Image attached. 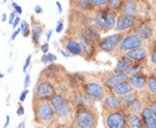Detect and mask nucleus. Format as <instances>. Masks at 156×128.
Returning <instances> with one entry per match:
<instances>
[{"label":"nucleus","instance_id":"393cba45","mask_svg":"<svg viewBox=\"0 0 156 128\" xmlns=\"http://www.w3.org/2000/svg\"><path fill=\"white\" fill-rule=\"evenodd\" d=\"M138 11V3L136 1H124L122 11L120 14L128 15V16H135Z\"/></svg>","mask_w":156,"mask_h":128},{"label":"nucleus","instance_id":"c756f323","mask_svg":"<svg viewBox=\"0 0 156 128\" xmlns=\"http://www.w3.org/2000/svg\"><path fill=\"white\" fill-rule=\"evenodd\" d=\"M59 67L54 64V63H51L50 66L46 67L42 72V74H44V77H41L42 79H45V80H50V79H54L57 77L58 74H59Z\"/></svg>","mask_w":156,"mask_h":128},{"label":"nucleus","instance_id":"39448f33","mask_svg":"<svg viewBox=\"0 0 156 128\" xmlns=\"http://www.w3.org/2000/svg\"><path fill=\"white\" fill-rule=\"evenodd\" d=\"M82 90L94 102L101 101L108 93L106 91V88L102 84L94 80L85 81L83 86L82 87Z\"/></svg>","mask_w":156,"mask_h":128},{"label":"nucleus","instance_id":"f03ea898","mask_svg":"<svg viewBox=\"0 0 156 128\" xmlns=\"http://www.w3.org/2000/svg\"><path fill=\"white\" fill-rule=\"evenodd\" d=\"M35 121L38 124L47 126L53 122L56 119L54 109L49 100H32Z\"/></svg>","mask_w":156,"mask_h":128},{"label":"nucleus","instance_id":"58836bf2","mask_svg":"<svg viewBox=\"0 0 156 128\" xmlns=\"http://www.w3.org/2000/svg\"><path fill=\"white\" fill-rule=\"evenodd\" d=\"M63 28H64V24H63V22H62V20L60 19V20H58V22H56V33H61L62 31L63 30Z\"/></svg>","mask_w":156,"mask_h":128},{"label":"nucleus","instance_id":"bf43d9fd","mask_svg":"<svg viewBox=\"0 0 156 128\" xmlns=\"http://www.w3.org/2000/svg\"><path fill=\"white\" fill-rule=\"evenodd\" d=\"M17 128H25V119H23V121L19 123Z\"/></svg>","mask_w":156,"mask_h":128},{"label":"nucleus","instance_id":"09e8293b","mask_svg":"<svg viewBox=\"0 0 156 128\" xmlns=\"http://www.w3.org/2000/svg\"><path fill=\"white\" fill-rule=\"evenodd\" d=\"M16 12L15 11H12L11 14L9 15V24H11L12 25V23L14 22V20H15V18H16Z\"/></svg>","mask_w":156,"mask_h":128},{"label":"nucleus","instance_id":"c85d7f7f","mask_svg":"<svg viewBox=\"0 0 156 128\" xmlns=\"http://www.w3.org/2000/svg\"><path fill=\"white\" fill-rule=\"evenodd\" d=\"M121 104H122V107L124 110H127L129 108V106L132 105V103L134 102V100L138 99V94L136 91H133L131 93H129L128 95L119 97Z\"/></svg>","mask_w":156,"mask_h":128},{"label":"nucleus","instance_id":"cd10ccee","mask_svg":"<svg viewBox=\"0 0 156 128\" xmlns=\"http://www.w3.org/2000/svg\"><path fill=\"white\" fill-rule=\"evenodd\" d=\"M127 127L128 128H144L140 115L138 113L130 112L128 114L127 119Z\"/></svg>","mask_w":156,"mask_h":128},{"label":"nucleus","instance_id":"c9c22d12","mask_svg":"<svg viewBox=\"0 0 156 128\" xmlns=\"http://www.w3.org/2000/svg\"><path fill=\"white\" fill-rule=\"evenodd\" d=\"M20 29H21V32H22L23 37H28L31 33V30L30 29V24L26 20L21 21V22H20Z\"/></svg>","mask_w":156,"mask_h":128},{"label":"nucleus","instance_id":"ddd939ff","mask_svg":"<svg viewBox=\"0 0 156 128\" xmlns=\"http://www.w3.org/2000/svg\"><path fill=\"white\" fill-rule=\"evenodd\" d=\"M101 102L102 112L116 111V110L122 109L119 97L112 94L110 91L107 93L105 97Z\"/></svg>","mask_w":156,"mask_h":128},{"label":"nucleus","instance_id":"9b49d317","mask_svg":"<svg viewBox=\"0 0 156 128\" xmlns=\"http://www.w3.org/2000/svg\"><path fill=\"white\" fill-rule=\"evenodd\" d=\"M74 38L77 41L78 43H80V45L82 46V49L83 51L84 58L87 59L88 61L92 60L94 57L96 56V53L98 51L97 49V45L89 42V40H87L81 34V32L76 34V36H74Z\"/></svg>","mask_w":156,"mask_h":128},{"label":"nucleus","instance_id":"2f4dec72","mask_svg":"<svg viewBox=\"0 0 156 128\" xmlns=\"http://www.w3.org/2000/svg\"><path fill=\"white\" fill-rule=\"evenodd\" d=\"M123 4H124V1H122V0H108L107 8L110 11L118 13L122 11Z\"/></svg>","mask_w":156,"mask_h":128},{"label":"nucleus","instance_id":"4be33fe9","mask_svg":"<svg viewBox=\"0 0 156 128\" xmlns=\"http://www.w3.org/2000/svg\"><path fill=\"white\" fill-rule=\"evenodd\" d=\"M71 5L74 7L75 10L81 12H91L95 11V6L92 5L90 0H78V1H73L70 3Z\"/></svg>","mask_w":156,"mask_h":128},{"label":"nucleus","instance_id":"4c0bfd02","mask_svg":"<svg viewBox=\"0 0 156 128\" xmlns=\"http://www.w3.org/2000/svg\"><path fill=\"white\" fill-rule=\"evenodd\" d=\"M150 60L153 64L156 65V37L155 39L154 40V43H153V48H152V51H151Z\"/></svg>","mask_w":156,"mask_h":128},{"label":"nucleus","instance_id":"e433bc0d","mask_svg":"<svg viewBox=\"0 0 156 128\" xmlns=\"http://www.w3.org/2000/svg\"><path fill=\"white\" fill-rule=\"evenodd\" d=\"M92 5L95 7H99V8H103L108 5V0H90Z\"/></svg>","mask_w":156,"mask_h":128},{"label":"nucleus","instance_id":"c03bdc74","mask_svg":"<svg viewBox=\"0 0 156 128\" xmlns=\"http://www.w3.org/2000/svg\"><path fill=\"white\" fill-rule=\"evenodd\" d=\"M29 94V90L28 89H25V90H23L22 93H21V95L19 96V101L23 103V102H24V100L26 99V97H27V95Z\"/></svg>","mask_w":156,"mask_h":128},{"label":"nucleus","instance_id":"3c124183","mask_svg":"<svg viewBox=\"0 0 156 128\" xmlns=\"http://www.w3.org/2000/svg\"><path fill=\"white\" fill-rule=\"evenodd\" d=\"M20 32H21V29L20 28H17V29H15V31L12 33V35H11V39L12 40V41H14V40L16 39V37L17 36V35L20 33Z\"/></svg>","mask_w":156,"mask_h":128},{"label":"nucleus","instance_id":"4d7b16f0","mask_svg":"<svg viewBox=\"0 0 156 128\" xmlns=\"http://www.w3.org/2000/svg\"><path fill=\"white\" fill-rule=\"evenodd\" d=\"M60 53H61L62 56H64L65 58H69V57L70 56V55H69V54L68 53L67 51H65V50H60Z\"/></svg>","mask_w":156,"mask_h":128},{"label":"nucleus","instance_id":"de8ad7c7","mask_svg":"<svg viewBox=\"0 0 156 128\" xmlns=\"http://www.w3.org/2000/svg\"><path fill=\"white\" fill-rule=\"evenodd\" d=\"M16 112H17V114L18 116H23V115L24 114V107L23 106V105L20 104V105L18 106Z\"/></svg>","mask_w":156,"mask_h":128},{"label":"nucleus","instance_id":"864d4df0","mask_svg":"<svg viewBox=\"0 0 156 128\" xmlns=\"http://www.w3.org/2000/svg\"><path fill=\"white\" fill-rule=\"evenodd\" d=\"M52 33H53V30H52V29H50V30L47 31V33H46V40H47V42H49L50 40V37H51V36H52Z\"/></svg>","mask_w":156,"mask_h":128},{"label":"nucleus","instance_id":"4468645a","mask_svg":"<svg viewBox=\"0 0 156 128\" xmlns=\"http://www.w3.org/2000/svg\"><path fill=\"white\" fill-rule=\"evenodd\" d=\"M136 22H137V18L135 16H128V15L120 14L117 17L115 29L116 30L117 33H123V31L128 30L130 28L135 26Z\"/></svg>","mask_w":156,"mask_h":128},{"label":"nucleus","instance_id":"a18cd8bd","mask_svg":"<svg viewBox=\"0 0 156 128\" xmlns=\"http://www.w3.org/2000/svg\"><path fill=\"white\" fill-rule=\"evenodd\" d=\"M49 50H50V46H49V43H45L44 44L41 45V50L42 52L44 53V55H47L48 52H49Z\"/></svg>","mask_w":156,"mask_h":128},{"label":"nucleus","instance_id":"f8f14e48","mask_svg":"<svg viewBox=\"0 0 156 128\" xmlns=\"http://www.w3.org/2000/svg\"><path fill=\"white\" fill-rule=\"evenodd\" d=\"M61 43L64 48V50L67 51L69 55L73 56H79L84 57L83 51L82 49V46L78 43L76 40L75 39L73 36H63L62 37Z\"/></svg>","mask_w":156,"mask_h":128},{"label":"nucleus","instance_id":"f3484780","mask_svg":"<svg viewBox=\"0 0 156 128\" xmlns=\"http://www.w3.org/2000/svg\"><path fill=\"white\" fill-rule=\"evenodd\" d=\"M134 62L128 59L127 56H120L117 60V63L115 67H114L112 72L115 74H128L130 67L133 66Z\"/></svg>","mask_w":156,"mask_h":128},{"label":"nucleus","instance_id":"dca6fc26","mask_svg":"<svg viewBox=\"0 0 156 128\" xmlns=\"http://www.w3.org/2000/svg\"><path fill=\"white\" fill-rule=\"evenodd\" d=\"M108 9L106 7L103 8H98L95 11L94 14V22H95V26L101 31H104V29L106 26L107 16L108 13Z\"/></svg>","mask_w":156,"mask_h":128},{"label":"nucleus","instance_id":"5701e85b","mask_svg":"<svg viewBox=\"0 0 156 128\" xmlns=\"http://www.w3.org/2000/svg\"><path fill=\"white\" fill-rule=\"evenodd\" d=\"M129 83L132 85V87L136 89H142L147 86V76L144 74L143 73L133 75V76H129Z\"/></svg>","mask_w":156,"mask_h":128},{"label":"nucleus","instance_id":"37998d69","mask_svg":"<svg viewBox=\"0 0 156 128\" xmlns=\"http://www.w3.org/2000/svg\"><path fill=\"white\" fill-rule=\"evenodd\" d=\"M148 107L150 108V110L152 111V112H153L154 116L156 119V100H153V101H151Z\"/></svg>","mask_w":156,"mask_h":128},{"label":"nucleus","instance_id":"b1692460","mask_svg":"<svg viewBox=\"0 0 156 128\" xmlns=\"http://www.w3.org/2000/svg\"><path fill=\"white\" fill-rule=\"evenodd\" d=\"M68 81L69 86L72 88L74 90H77V89L82 88V87L83 86V84L86 81V79L83 74H72L68 77Z\"/></svg>","mask_w":156,"mask_h":128},{"label":"nucleus","instance_id":"5fc2aeb1","mask_svg":"<svg viewBox=\"0 0 156 128\" xmlns=\"http://www.w3.org/2000/svg\"><path fill=\"white\" fill-rule=\"evenodd\" d=\"M56 6H57V9H58V12L61 14L62 12V4L59 1H56Z\"/></svg>","mask_w":156,"mask_h":128},{"label":"nucleus","instance_id":"bb28decb","mask_svg":"<svg viewBox=\"0 0 156 128\" xmlns=\"http://www.w3.org/2000/svg\"><path fill=\"white\" fill-rule=\"evenodd\" d=\"M43 33V27L38 21H32L31 23V38L34 44L38 46L40 43L41 36Z\"/></svg>","mask_w":156,"mask_h":128},{"label":"nucleus","instance_id":"49530a36","mask_svg":"<svg viewBox=\"0 0 156 128\" xmlns=\"http://www.w3.org/2000/svg\"><path fill=\"white\" fill-rule=\"evenodd\" d=\"M30 85V74H27L24 77V88H28Z\"/></svg>","mask_w":156,"mask_h":128},{"label":"nucleus","instance_id":"680f3d73","mask_svg":"<svg viewBox=\"0 0 156 128\" xmlns=\"http://www.w3.org/2000/svg\"><path fill=\"white\" fill-rule=\"evenodd\" d=\"M153 75H154V77H156V67L154 69V71H153Z\"/></svg>","mask_w":156,"mask_h":128},{"label":"nucleus","instance_id":"423d86ee","mask_svg":"<svg viewBox=\"0 0 156 128\" xmlns=\"http://www.w3.org/2000/svg\"><path fill=\"white\" fill-rule=\"evenodd\" d=\"M56 94V88L50 81L40 78L34 88L33 100H50Z\"/></svg>","mask_w":156,"mask_h":128},{"label":"nucleus","instance_id":"603ef678","mask_svg":"<svg viewBox=\"0 0 156 128\" xmlns=\"http://www.w3.org/2000/svg\"><path fill=\"white\" fill-rule=\"evenodd\" d=\"M34 11H35V13L36 14H41L42 12H43V8H42V6L39 5H37L35 6V8H34Z\"/></svg>","mask_w":156,"mask_h":128},{"label":"nucleus","instance_id":"ea45409f","mask_svg":"<svg viewBox=\"0 0 156 128\" xmlns=\"http://www.w3.org/2000/svg\"><path fill=\"white\" fill-rule=\"evenodd\" d=\"M31 57H32L31 55H29V56H27V58H26V60H25V62H24V64H23V72H26V71H27V68L30 67V61H31Z\"/></svg>","mask_w":156,"mask_h":128},{"label":"nucleus","instance_id":"a878e982","mask_svg":"<svg viewBox=\"0 0 156 128\" xmlns=\"http://www.w3.org/2000/svg\"><path fill=\"white\" fill-rule=\"evenodd\" d=\"M134 91V88L132 87V85L129 83V81H127V82H124V83L120 84L116 86L115 88H112L110 90L112 94H114L115 95H116L118 97H122V96H124V95H128L129 93Z\"/></svg>","mask_w":156,"mask_h":128},{"label":"nucleus","instance_id":"0eeeda50","mask_svg":"<svg viewBox=\"0 0 156 128\" xmlns=\"http://www.w3.org/2000/svg\"><path fill=\"white\" fill-rule=\"evenodd\" d=\"M125 35L124 33H115L101 38L97 43V49L99 51L111 54L116 50L117 47Z\"/></svg>","mask_w":156,"mask_h":128},{"label":"nucleus","instance_id":"f257e3e1","mask_svg":"<svg viewBox=\"0 0 156 128\" xmlns=\"http://www.w3.org/2000/svg\"><path fill=\"white\" fill-rule=\"evenodd\" d=\"M50 101L56 119L62 121L63 124L67 122H71L72 124L75 110L70 100H69L65 95L56 93Z\"/></svg>","mask_w":156,"mask_h":128},{"label":"nucleus","instance_id":"e2e57ef3","mask_svg":"<svg viewBox=\"0 0 156 128\" xmlns=\"http://www.w3.org/2000/svg\"><path fill=\"white\" fill-rule=\"evenodd\" d=\"M3 77H4V74H1V73H0V79H1V78H3Z\"/></svg>","mask_w":156,"mask_h":128},{"label":"nucleus","instance_id":"052dcab7","mask_svg":"<svg viewBox=\"0 0 156 128\" xmlns=\"http://www.w3.org/2000/svg\"><path fill=\"white\" fill-rule=\"evenodd\" d=\"M6 17H7V16H6L5 13H3L2 16H1V21H2V22H5Z\"/></svg>","mask_w":156,"mask_h":128},{"label":"nucleus","instance_id":"1a4fd4ad","mask_svg":"<svg viewBox=\"0 0 156 128\" xmlns=\"http://www.w3.org/2000/svg\"><path fill=\"white\" fill-rule=\"evenodd\" d=\"M70 101L75 110L78 108H87V109L96 110L95 102L90 100L89 97L84 94L83 90H80V89L74 90L71 94Z\"/></svg>","mask_w":156,"mask_h":128},{"label":"nucleus","instance_id":"412c9836","mask_svg":"<svg viewBox=\"0 0 156 128\" xmlns=\"http://www.w3.org/2000/svg\"><path fill=\"white\" fill-rule=\"evenodd\" d=\"M70 17H71V22L77 28L82 29L85 27V26L89 25L87 16L83 12H81V11L75 10L74 12L72 13V15H70Z\"/></svg>","mask_w":156,"mask_h":128},{"label":"nucleus","instance_id":"20e7f679","mask_svg":"<svg viewBox=\"0 0 156 128\" xmlns=\"http://www.w3.org/2000/svg\"><path fill=\"white\" fill-rule=\"evenodd\" d=\"M102 120L105 128H128V114L123 109L111 112H102Z\"/></svg>","mask_w":156,"mask_h":128},{"label":"nucleus","instance_id":"2eb2a0df","mask_svg":"<svg viewBox=\"0 0 156 128\" xmlns=\"http://www.w3.org/2000/svg\"><path fill=\"white\" fill-rule=\"evenodd\" d=\"M80 32L86 39L89 40V42L96 45L101 39L100 31L95 26H92V25L89 24L88 26H85L83 28L80 29Z\"/></svg>","mask_w":156,"mask_h":128},{"label":"nucleus","instance_id":"7c9ffc66","mask_svg":"<svg viewBox=\"0 0 156 128\" xmlns=\"http://www.w3.org/2000/svg\"><path fill=\"white\" fill-rule=\"evenodd\" d=\"M116 19H117V13H115V12H113V11H108V16H107L106 26H105V29H104L103 33H107V32H108L109 30H112V29H114L115 28Z\"/></svg>","mask_w":156,"mask_h":128},{"label":"nucleus","instance_id":"7ed1b4c3","mask_svg":"<svg viewBox=\"0 0 156 128\" xmlns=\"http://www.w3.org/2000/svg\"><path fill=\"white\" fill-rule=\"evenodd\" d=\"M72 128H97L98 114L96 110L78 108L75 110Z\"/></svg>","mask_w":156,"mask_h":128},{"label":"nucleus","instance_id":"f704fd0d","mask_svg":"<svg viewBox=\"0 0 156 128\" xmlns=\"http://www.w3.org/2000/svg\"><path fill=\"white\" fill-rule=\"evenodd\" d=\"M147 87L150 93L156 95V77H154V75H151L149 77H147Z\"/></svg>","mask_w":156,"mask_h":128},{"label":"nucleus","instance_id":"72a5a7b5","mask_svg":"<svg viewBox=\"0 0 156 128\" xmlns=\"http://www.w3.org/2000/svg\"><path fill=\"white\" fill-rule=\"evenodd\" d=\"M142 73V66L140 62H134L133 66L130 67L129 71L128 72V76H133Z\"/></svg>","mask_w":156,"mask_h":128},{"label":"nucleus","instance_id":"6e6d98bb","mask_svg":"<svg viewBox=\"0 0 156 128\" xmlns=\"http://www.w3.org/2000/svg\"><path fill=\"white\" fill-rule=\"evenodd\" d=\"M41 61L44 63V64H47V63H49V61H48V58H47V55H43L42 57H41Z\"/></svg>","mask_w":156,"mask_h":128},{"label":"nucleus","instance_id":"79ce46f5","mask_svg":"<svg viewBox=\"0 0 156 128\" xmlns=\"http://www.w3.org/2000/svg\"><path fill=\"white\" fill-rule=\"evenodd\" d=\"M47 58H48V61L50 62V63H54L57 60V56L53 53H48L47 54Z\"/></svg>","mask_w":156,"mask_h":128},{"label":"nucleus","instance_id":"a19ab883","mask_svg":"<svg viewBox=\"0 0 156 128\" xmlns=\"http://www.w3.org/2000/svg\"><path fill=\"white\" fill-rule=\"evenodd\" d=\"M11 5H12V7L14 8V11L17 13V14H18V15H20V14H22L23 13V9L22 7L20 5H18L17 3H15V2H12L11 3Z\"/></svg>","mask_w":156,"mask_h":128},{"label":"nucleus","instance_id":"8fccbe9b","mask_svg":"<svg viewBox=\"0 0 156 128\" xmlns=\"http://www.w3.org/2000/svg\"><path fill=\"white\" fill-rule=\"evenodd\" d=\"M21 22V18L20 17H17L15 18V20H14V22L12 23V27L14 29H17V27L18 26V24Z\"/></svg>","mask_w":156,"mask_h":128},{"label":"nucleus","instance_id":"6ab92c4d","mask_svg":"<svg viewBox=\"0 0 156 128\" xmlns=\"http://www.w3.org/2000/svg\"><path fill=\"white\" fill-rule=\"evenodd\" d=\"M140 118L144 128H156V119L148 106L143 107L140 112Z\"/></svg>","mask_w":156,"mask_h":128},{"label":"nucleus","instance_id":"473e14b6","mask_svg":"<svg viewBox=\"0 0 156 128\" xmlns=\"http://www.w3.org/2000/svg\"><path fill=\"white\" fill-rule=\"evenodd\" d=\"M143 109V105H142V101L140 100L139 99L135 100L132 103V105L129 106V108L127 109V110H130L131 112H134V113H138V112H140L141 110Z\"/></svg>","mask_w":156,"mask_h":128},{"label":"nucleus","instance_id":"aec40b11","mask_svg":"<svg viewBox=\"0 0 156 128\" xmlns=\"http://www.w3.org/2000/svg\"><path fill=\"white\" fill-rule=\"evenodd\" d=\"M147 54L148 53L145 48L140 47V48L134 49L125 53V56H127L128 59H130L133 62H140L147 59Z\"/></svg>","mask_w":156,"mask_h":128},{"label":"nucleus","instance_id":"6e6552de","mask_svg":"<svg viewBox=\"0 0 156 128\" xmlns=\"http://www.w3.org/2000/svg\"><path fill=\"white\" fill-rule=\"evenodd\" d=\"M143 45V40L138 35L132 32L125 35L117 47L116 51L118 53H127L130 50L140 48Z\"/></svg>","mask_w":156,"mask_h":128},{"label":"nucleus","instance_id":"13d9d810","mask_svg":"<svg viewBox=\"0 0 156 128\" xmlns=\"http://www.w3.org/2000/svg\"><path fill=\"white\" fill-rule=\"evenodd\" d=\"M10 120H11V119H10V116H9V115H6L5 122V126H4V128H7L8 126H9V124H10Z\"/></svg>","mask_w":156,"mask_h":128},{"label":"nucleus","instance_id":"9d476101","mask_svg":"<svg viewBox=\"0 0 156 128\" xmlns=\"http://www.w3.org/2000/svg\"><path fill=\"white\" fill-rule=\"evenodd\" d=\"M129 81L128 74H115L113 72H106L101 76L102 85L109 91L120 84Z\"/></svg>","mask_w":156,"mask_h":128},{"label":"nucleus","instance_id":"a211bd4d","mask_svg":"<svg viewBox=\"0 0 156 128\" xmlns=\"http://www.w3.org/2000/svg\"><path fill=\"white\" fill-rule=\"evenodd\" d=\"M134 30L142 40L149 39L153 36V27L148 22H140L134 26Z\"/></svg>","mask_w":156,"mask_h":128}]
</instances>
